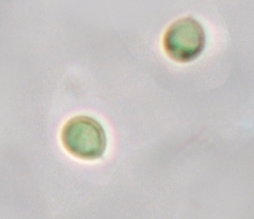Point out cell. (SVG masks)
Segmentation results:
<instances>
[{
	"mask_svg": "<svg viewBox=\"0 0 254 219\" xmlns=\"http://www.w3.org/2000/svg\"><path fill=\"white\" fill-rule=\"evenodd\" d=\"M61 143L68 153L82 161H97L108 146L106 129L95 117H71L61 130Z\"/></svg>",
	"mask_w": 254,
	"mask_h": 219,
	"instance_id": "cell-1",
	"label": "cell"
},
{
	"mask_svg": "<svg viewBox=\"0 0 254 219\" xmlns=\"http://www.w3.org/2000/svg\"><path fill=\"white\" fill-rule=\"evenodd\" d=\"M206 33L203 25L192 17L178 19L163 35V50L172 61L190 64L203 54Z\"/></svg>",
	"mask_w": 254,
	"mask_h": 219,
	"instance_id": "cell-2",
	"label": "cell"
}]
</instances>
